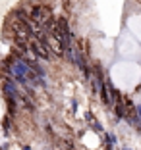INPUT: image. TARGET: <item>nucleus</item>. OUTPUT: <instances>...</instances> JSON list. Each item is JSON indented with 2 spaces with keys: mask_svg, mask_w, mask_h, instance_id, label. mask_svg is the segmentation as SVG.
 <instances>
[{
  "mask_svg": "<svg viewBox=\"0 0 141 150\" xmlns=\"http://www.w3.org/2000/svg\"><path fill=\"white\" fill-rule=\"evenodd\" d=\"M29 19L43 29L44 23H49L52 19V10H50V6L35 4V6H31V10H29Z\"/></svg>",
  "mask_w": 141,
  "mask_h": 150,
  "instance_id": "f257e3e1",
  "label": "nucleus"
},
{
  "mask_svg": "<svg viewBox=\"0 0 141 150\" xmlns=\"http://www.w3.org/2000/svg\"><path fill=\"white\" fill-rule=\"evenodd\" d=\"M135 115H137V119H139V123H141V106H135Z\"/></svg>",
  "mask_w": 141,
  "mask_h": 150,
  "instance_id": "f03ea898",
  "label": "nucleus"
},
{
  "mask_svg": "<svg viewBox=\"0 0 141 150\" xmlns=\"http://www.w3.org/2000/svg\"><path fill=\"white\" fill-rule=\"evenodd\" d=\"M0 150H2V148H0Z\"/></svg>",
  "mask_w": 141,
  "mask_h": 150,
  "instance_id": "7ed1b4c3",
  "label": "nucleus"
}]
</instances>
